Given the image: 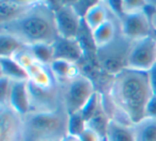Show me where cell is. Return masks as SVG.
<instances>
[{
    "label": "cell",
    "mask_w": 156,
    "mask_h": 141,
    "mask_svg": "<svg viewBox=\"0 0 156 141\" xmlns=\"http://www.w3.org/2000/svg\"><path fill=\"white\" fill-rule=\"evenodd\" d=\"M152 96L147 73L125 69L110 77L103 98L109 118L134 126L147 117Z\"/></svg>",
    "instance_id": "obj_1"
},
{
    "label": "cell",
    "mask_w": 156,
    "mask_h": 141,
    "mask_svg": "<svg viewBox=\"0 0 156 141\" xmlns=\"http://www.w3.org/2000/svg\"><path fill=\"white\" fill-rule=\"evenodd\" d=\"M27 47L40 44L54 45L59 37L54 3L50 1H33L31 7L18 19L0 26Z\"/></svg>",
    "instance_id": "obj_2"
},
{
    "label": "cell",
    "mask_w": 156,
    "mask_h": 141,
    "mask_svg": "<svg viewBox=\"0 0 156 141\" xmlns=\"http://www.w3.org/2000/svg\"><path fill=\"white\" fill-rule=\"evenodd\" d=\"M69 121L64 108L31 111L24 117V141H62L69 135Z\"/></svg>",
    "instance_id": "obj_3"
},
{
    "label": "cell",
    "mask_w": 156,
    "mask_h": 141,
    "mask_svg": "<svg viewBox=\"0 0 156 141\" xmlns=\"http://www.w3.org/2000/svg\"><path fill=\"white\" fill-rule=\"evenodd\" d=\"M133 43L122 32L108 46L95 50V60L98 69L110 77L126 69L127 57Z\"/></svg>",
    "instance_id": "obj_4"
},
{
    "label": "cell",
    "mask_w": 156,
    "mask_h": 141,
    "mask_svg": "<svg viewBox=\"0 0 156 141\" xmlns=\"http://www.w3.org/2000/svg\"><path fill=\"white\" fill-rule=\"evenodd\" d=\"M61 86L63 104L69 115L80 112L93 94L98 91L94 80L83 72L79 76Z\"/></svg>",
    "instance_id": "obj_5"
},
{
    "label": "cell",
    "mask_w": 156,
    "mask_h": 141,
    "mask_svg": "<svg viewBox=\"0 0 156 141\" xmlns=\"http://www.w3.org/2000/svg\"><path fill=\"white\" fill-rule=\"evenodd\" d=\"M59 37L78 39L83 31V18L72 2H52Z\"/></svg>",
    "instance_id": "obj_6"
},
{
    "label": "cell",
    "mask_w": 156,
    "mask_h": 141,
    "mask_svg": "<svg viewBox=\"0 0 156 141\" xmlns=\"http://www.w3.org/2000/svg\"><path fill=\"white\" fill-rule=\"evenodd\" d=\"M155 65L156 37L154 35L133 43L128 52L126 69L149 73Z\"/></svg>",
    "instance_id": "obj_7"
},
{
    "label": "cell",
    "mask_w": 156,
    "mask_h": 141,
    "mask_svg": "<svg viewBox=\"0 0 156 141\" xmlns=\"http://www.w3.org/2000/svg\"><path fill=\"white\" fill-rule=\"evenodd\" d=\"M121 32L132 43L153 37L151 17L147 11L132 15H123L120 17Z\"/></svg>",
    "instance_id": "obj_8"
},
{
    "label": "cell",
    "mask_w": 156,
    "mask_h": 141,
    "mask_svg": "<svg viewBox=\"0 0 156 141\" xmlns=\"http://www.w3.org/2000/svg\"><path fill=\"white\" fill-rule=\"evenodd\" d=\"M0 141H24V117L0 106Z\"/></svg>",
    "instance_id": "obj_9"
},
{
    "label": "cell",
    "mask_w": 156,
    "mask_h": 141,
    "mask_svg": "<svg viewBox=\"0 0 156 141\" xmlns=\"http://www.w3.org/2000/svg\"><path fill=\"white\" fill-rule=\"evenodd\" d=\"M54 49L55 60L60 59V60L69 61L72 63L79 64L86 56L85 47L79 37L65 39V37H59L54 43Z\"/></svg>",
    "instance_id": "obj_10"
},
{
    "label": "cell",
    "mask_w": 156,
    "mask_h": 141,
    "mask_svg": "<svg viewBox=\"0 0 156 141\" xmlns=\"http://www.w3.org/2000/svg\"><path fill=\"white\" fill-rule=\"evenodd\" d=\"M120 33H121L120 17H118L112 12V15L110 16V18L90 34H91V40L93 42L95 50H98L102 49V48L108 46L110 43H112Z\"/></svg>",
    "instance_id": "obj_11"
},
{
    "label": "cell",
    "mask_w": 156,
    "mask_h": 141,
    "mask_svg": "<svg viewBox=\"0 0 156 141\" xmlns=\"http://www.w3.org/2000/svg\"><path fill=\"white\" fill-rule=\"evenodd\" d=\"M8 106L22 117H26L29 112H31L28 81H20L13 83Z\"/></svg>",
    "instance_id": "obj_12"
},
{
    "label": "cell",
    "mask_w": 156,
    "mask_h": 141,
    "mask_svg": "<svg viewBox=\"0 0 156 141\" xmlns=\"http://www.w3.org/2000/svg\"><path fill=\"white\" fill-rule=\"evenodd\" d=\"M111 15L112 11L107 1H94L83 15V25L91 33L105 24Z\"/></svg>",
    "instance_id": "obj_13"
},
{
    "label": "cell",
    "mask_w": 156,
    "mask_h": 141,
    "mask_svg": "<svg viewBox=\"0 0 156 141\" xmlns=\"http://www.w3.org/2000/svg\"><path fill=\"white\" fill-rule=\"evenodd\" d=\"M33 1H0V26L10 24L18 19L29 8Z\"/></svg>",
    "instance_id": "obj_14"
},
{
    "label": "cell",
    "mask_w": 156,
    "mask_h": 141,
    "mask_svg": "<svg viewBox=\"0 0 156 141\" xmlns=\"http://www.w3.org/2000/svg\"><path fill=\"white\" fill-rule=\"evenodd\" d=\"M105 139L106 141H136L134 126L110 118L106 127Z\"/></svg>",
    "instance_id": "obj_15"
},
{
    "label": "cell",
    "mask_w": 156,
    "mask_h": 141,
    "mask_svg": "<svg viewBox=\"0 0 156 141\" xmlns=\"http://www.w3.org/2000/svg\"><path fill=\"white\" fill-rule=\"evenodd\" d=\"M50 69L61 85L72 80L83 73V69L79 64L72 63L69 61L60 60V59H56L52 61L50 64Z\"/></svg>",
    "instance_id": "obj_16"
},
{
    "label": "cell",
    "mask_w": 156,
    "mask_h": 141,
    "mask_svg": "<svg viewBox=\"0 0 156 141\" xmlns=\"http://www.w3.org/2000/svg\"><path fill=\"white\" fill-rule=\"evenodd\" d=\"M0 76L13 83L28 81V74L13 58H0Z\"/></svg>",
    "instance_id": "obj_17"
},
{
    "label": "cell",
    "mask_w": 156,
    "mask_h": 141,
    "mask_svg": "<svg viewBox=\"0 0 156 141\" xmlns=\"http://www.w3.org/2000/svg\"><path fill=\"white\" fill-rule=\"evenodd\" d=\"M136 141H156V118L145 117L134 125Z\"/></svg>",
    "instance_id": "obj_18"
},
{
    "label": "cell",
    "mask_w": 156,
    "mask_h": 141,
    "mask_svg": "<svg viewBox=\"0 0 156 141\" xmlns=\"http://www.w3.org/2000/svg\"><path fill=\"white\" fill-rule=\"evenodd\" d=\"M24 46V44L13 35L0 31V58H13L14 55Z\"/></svg>",
    "instance_id": "obj_19"
},
{
    "label": "cell",
    "mask_w": 156,
    "mask_h": 141,
    "mask_svg": "<svg viewBox=\"0 0 156 141\" xmlns=\"http://www.w3.org/2000/svg\"><path fill=\"white\" fill-rule=\"evenodd\" d=\"M33 56L37 61L44 63V64L50 65L55 60V49L54 45H47V44H40L30 47Z\"/></svg>",
    "instance_id": "obj_20"
},
{
    "label": "cell",
    "mask_w": 156,
    "mask_h": 141,
    "mask_svg": "<svg viewBox=\"0 0 156 141\" xmlns=\"http://www.w3.org/2000/svg\"><path fill=\"white\" fill-rule=\"evenodd\" d=\"M88 122L83 118L81 112H76L69 115V135L72 136L79 137L81 132L87 127Z\"/></svg>",
    "instance_id": "obj_21"
},
{
    "label": "cell",
    "mask_w": 156,
    "mask_h": 141,
    "mask_svg": "<svg viewBox=\"0 0 156 141\" xmlns=\"http://www.w3.org/2000/svg\"><path fill=\"white\" fill-rule=\"evenodd\" d=\"M147 2L142 0H123L121 1V12L123 15H132L147 10Z\"/></svg>",
    "instance_id": "obj_22"
},
{
    "label": "cell",
    "mask_w": 156,
    "mask_h": 141,
    "mask_svg": "<svg viewBox=\"0 0 156 141\" xmlns=\"http://www.w3.org/2000/svg\"><path fill=\"white\" fill-rule=\"evenodd\" d=\"M13 83L10 79L0 76V106H8Z\"/></svg>",
    "instance_id": "obj_23"
},
{
    "label": "cell",
    "mask_w": 156,
    "mask_h": 141,
    "mask_svg": "<svg viewBox=\"0 0 156 141\" xmlns=\"http://www.w3.org/2000/svg\"><path fill=\"white\" fill-rule=\"evenodd\" d=\"M79 139L81 141H106L105 137L102 134H100L98 130H95L89 125H87L85 130L81 132Z\"/></svg>",
    "instance_id": "obj_24"
},
{
    "label": "cell",
    "mask_w": 156,
    "mask_h": 141,
    "mask_svg": "<svg viewBox=\"0 0 156 141\" xmlns=\"http://www.w3.org/2000/svg\"><path fill=\"white\" fill-rule=\"evenodd\" d=\"M145 11L151 17L152 27H153L154 37H156V2H147V7Z\"/></svg>",
    "instance_id": "obj_25"
},
{
    "label": "cell",
    "mask_w": 156,
    "mask_h": 141,
    "mask_svg": "<svg viewBox=\"0 0 156 141\" xmlns=\"http://www.w3.org/2000/svg\"><path fill=\"white\" fill-rule=\"evenodd\" d=\"M147 117L156 118V96H152L147 107Z\"/></svg>",
    "instance_id": "obj_26"
},
{
    "label": "cell",
    "mask_w": 156,
    "mask_h": 141,
    "mask_svg": "<svg viewBox=\"0 0 156 141\" xmlns=\"http://www.w3.org/2000/svg\"><path fill=\"white\" fill-rule=\"evenodd\" d=\"M147 75H149V83L152 93H153L154 96H156V65L147 73Z\"/></svg>",
    "instance_id": "obj_27"
},
{
    "label": "cell",
    "mask_w": 156,
    "mask_h": 141,
    "mask_svg": "<svg viewBox=\"0 0 156 141\" xmlns=\"http://www.w3.org/2000/svg\"><path fill=\"white\" fill-rule=\"evenodd\" d=\"M62 141H81L79 139V137H76V136H72V135H67Z\"/></svg>",
    "instance_id": "obj_28"
}]
</instances>
